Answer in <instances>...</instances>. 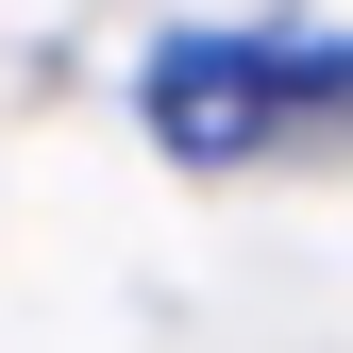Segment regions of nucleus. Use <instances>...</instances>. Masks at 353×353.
I'll return each mask as SVG.
<instances>
[{
  "label": "nucleus",
  "instance_id": "1",
  "mask_svg": "<svg viewBox=\"0 0 353 353\" xmlns=\"http://www.w3.org/2000/svg\"><path fill=\"white\" fill-rule=\"evenodd\" d=\"M135 101L185 168H252L303 118H353V34H168L135 68Z\"/></svg>",
  "mask_w": 353,
  "mask_h": 353
}]
</instances>
